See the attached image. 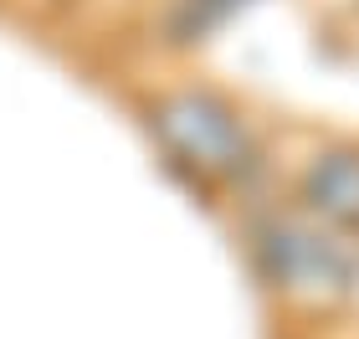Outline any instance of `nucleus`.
I'll return each instance as SVG.
<instances>
[{
	"instance_id": "obj_4",
	"label": "nucleus",
	"mask_w": 359,
	"mask_h": 339,
	"mask_svg": "<svg viewBox=\"0 0 359 339\" xmlns=\"http://www.w3.org/2000/svg\"><path fill=\"white\" fill-rule=\"evenodd\" d=\"M231 6H241V0H190L185 6V31L195 36V31H205V26H216Z\"/></svg>"
},
{
	"instance_id": "obj_2",
	"label": "nucleus",
	"mask_w": 359,
	"mask_h": 339,
	"mask_svg": "<svg viewBox=\"0 0 359 339\" xmlns=\"http://www.w3.org/2000/svg\"><path fill=\"white\" fill-rule=\"evenodd\" d=\"M272 267L277 278L292 283V288H323V283H344L349 262L339 257L323 237H308V232H272Z\"/></svg>"
},
{
	"instance_id": "obj_3",
	"label": "nucleus",
	"mask_w": 359,
	"mask_h": 339,
	"mask_svg": "<svg viewBox=\"0 0 359 339\" xmlns=\"http://www.w3.org/2000/svg\"><path fill=\"white\" fill-rule=\"evenodd\" d=\"M308 196H313L329 216L359 221V154H329L308 175Z\"/></svg>"
},
{
	"instance_id": "obj_1",
	"label": "nucleus",
	"mask_w": 359,
	"mask_h": 339,
	"mask_svg": "<svg viewBox=\"0 0 359 339\" xmlns=\"http://www.w3.org/2000/svg\"><path fill=\"white\" fill-rule=\"evenodd\" d=\"M159 128H165L170 144L190 159V165H201V170H231L241 159V128H236V119L216 98H195V93H185V98L165 103Z\"/></svg>"
}]
</instances>
